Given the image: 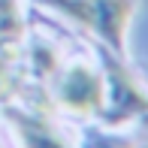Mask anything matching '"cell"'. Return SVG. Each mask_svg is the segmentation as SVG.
Segmentation results:
<instances>
[{
    "instance_id": "4",
    "label": "cell",
    "mask_w": 148,
    "mask_h": 148,
    "mask_svg": "<svg viewBox=\"0 0 148 148\" xmlns=\"http://www.w3.org/2000/svg\"><path fill=\"white\" fill-rule=\"evenodd\" d=\"M9 33H18V15L12 0H0V36H9Z\"/></svg>"
},
{
    "instance_id": "2",
    "label": "cell",
    "mask_w": 148,
    "mask_h": 148,
    "mask_svg": "<svg viewBox=\"0 0 148 148\" xmlns=\"http://www.w3.org/2000/svg\"><path fill=\"white\" fill-rule=\"evenodd\" d=\"M58 97L70 112H82L85 115V112L100 109V103H103V82L88 66H73L64 76V82H60Z\"/></svg>"
},
{
    "instance_id": "1",
    "label": "cell",
    "mask_w": 148,
    "mask_h": 148,
    "mask_svg": "<svg viewBox=\"0 0 148 148\" xmlns=\"http://www.w3.org/2000/svg\"><path fill=\"white\" fill-rule=\"evenodd\" d=\"M51 3L76 15L97 33H103L112 45H121V30L130 15V0H51Z\"/></svg>"
},
{
    "instance_id": "3",
    "label": "cell",
    "mask_w": 148,
    "mask_h": 148,
    "mask_svg": "<svg viewBox=\"0 0 148 148\" xmlns=\"http://www.w3.org/2000/svg\"><path fill=\"white\" fill-rule=\"evenodd\" d=\"M9 121H12V127H15V133H18V139H21L24 148H70L45 121H39V118L21 115V112H9Z\"/></svg>"
},
{
    "instance_id": "5",
    "label": "cell",
    "mask_w": 148,
    "mask_h": 148,
    "mask_svg": "<svg viewBox=\"0 0 148 148\" xmlns=\"http://www.w3.org/2000/svg\"><path fill=\"white\" fill-rule=\"evenodd\" d=\"M91 148H148V142H142V145H118V142H94Z\"/></svg>"
}]
</instances>
